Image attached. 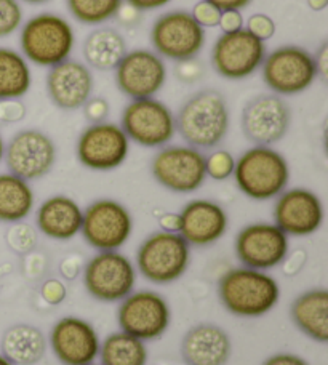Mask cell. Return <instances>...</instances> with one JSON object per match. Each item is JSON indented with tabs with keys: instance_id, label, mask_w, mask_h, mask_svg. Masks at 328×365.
<instances>
[{
	"instance_id": "obj_1",
	"label": "cell",
	"mask_w": 328,
	"mask_h": 365,
	"mask_svg": "<svg viewBox=\"0 0 328 365\" xmlns=\"http://www.w3.org/2000/svg\"><path fill=\"white\" fill-rule=\"evenodd\" d=\"M220 302L227 312L242 319H258L271 312L280 299L277 279L266 271L235 268L218 282Z\"/></svg>"
},
{
	"instance_id": "obj_2",
	"label": "cell",
	"mask_w": 328,
	"mask_h": 365,
	"mask_svg": "<svg viewBox=\"0 0 328 365\" xmlns=\"http://www.w3.org/2000/svg\"><path fill=\"white\" fill-rule=\"evenodd\" d=\"M175 120L176 132L188 146L212 149L226 138L231 115L225 95L218 90L207 88L188 98Z\"/></svg>"
},
{
	"instance_id": "obj_3",
	"label": "cell",
	"mask_w": 328,
	"mask_h": 365,
	"mask_svg": "<svg viewBox=\"0 0 328 365\" xmlns=\"http://www.w3.org/2000/svg\"><path fill=\"white\" fill-rule=\"evenodd\" d=\"M235 185L252 200H271L285 191L290 165L271 146H253L235 159Z\"/></svg>"
},
{
	"instance_id": "obj_4",
	"label": "cell",
	"mask_w": 328,
	"mask_h": 365,
	"mask_svg": "<svg viewBox=\"0 0 328 365\" xmlns=\"http://www.w3.org/2000/svg\"><path fill=\"white\" fill-rule=\"evenodd\" d=\"M19 45L26 61L42 68H53L69 60L76 45V34L63 16L41 13L23 26Z\"/></svg>"
},
{
	"instance_id": "obj_5",
	"label": "cell",
	"mask_w": 328,
	"mask_h": 365,
	"mask_svg": "<svg viewBox=\"0 0 328 365\" xmlns=\"http://www.w3.org/2000/svg\"><path fill=\"white\" fill-rule=\"evenodd\" d=\"M191 264V245L180 232L157 231L143 240L136 252V271L157 285L173 284Z\"/></svg>"
},
{
	"instance_id": "obj_6",
	"label": "cell",
	"mask_w": 328,
	"mask_h": 365,
	"mask_svg": "<svg viewBox=\"0 0 328 365\" xmlns=\"http://www.w3.org/2000/svg\"><path fill=\"white\" fill-rule=\"evenodd\" d=\"M135 263L119 250L98 252L83 266V285L101 303H121L136 287Z\"/></svg>"
},
{
	"instance_id": "obj_7",
	"label": "cell",
	"mask_w": 328,
	"mask_h": 365,
	"mask_svg": "<svg viewBox=\"0 0 328 365\" xmlns=\"http://www.w3.org/2000/svg\"><path fill=\"white\" fill-rule=\"evenodd\" d=\"M117 322L122 331L138 340L155 341L167 334L172 322V309L160 293L133 290L121 302Z\"/></svg>"
},
{
	"instance_id": "obj_8",
	"label": "cell",
	"mask_w": 328,
	"mask_h": 365,
	"mask_svg": "<svg viewBox=\"0 0 328 365\" xmlns=\"http://www.w3.org/2000/svg\"><path fill=\"white\" fill-rule=\"evenodd\" d=\"M82 236L98 252L121 250L133 232V217L114 199H98L85 208Z\"/></svg>"
},
{
	"instance_id": "obj_9",
	"label": "cell",
	"mask_w": 328,
	"mask_h": 365,
	"mask_svg": "<svg viewBox=\"0 0 328 365\" xmlns=\"http://www.w3.org/2000/svg\"><path fill=\"white\" fill-rule=\"evenodd\" d=\"M121 127L130 141L143 148L167 146L176 133L172 109L154 96L131 100L122 113Z\"/></svg>"
},
{
	"instance_id": "obj_10",
	"label": "cell",
	"mask_w": 328,
	"mask_h": 365,
	"mask_svg": "<svg viewBox=\"0 0 328 365\" xmlns=\"http://www.w3.org/2000/svg\"><path fill=\"white\" fill-rule=\"evenodd\" d=\"M205 38V29L197 24L191 13L183 10L163 13L150 29V42L155 53L176 63L199 55Z\"/></svg>"
},
{
	"instance_id": "obj_11",
	"label": "cell",
	"mask_w": 328,
	"mask_h": 365,
	"mask_svg": "<svg viewBox=\"0 0 328 365\" xmlns=\"http://www.w3.org/2000/svg\"><path fill=\"white\" fill-rule=\"evenodd\" d=\"M150 172L168 191L191 194L207 180L205 155L193 146H163L150 162Z\"/></svg>"
},
{
	"instance_id": "obj_12",
	"label": "cell",
	"mask_w": 328,
	"mask_h": 365,
	"mask_svg": "<svg viewBox=\"0 0 328 365\" xmlns=\"http://www.w3.org/2000/svg\"><path fill=\"white\" fill-rule=\"evenodd\" d=\"M262 81L275 95H298L317 79L314 55L303 47L285 45L266 55Z\"/></svg>"
},
{
	"instance_id": "obj_13",
	"label": "cell",
	"mask_w": 328,
	"mask_h": 365,
	"mask_svg": "<svg viewBox=\"0 0 328 365\" xmlns=\"http://www.w3.org/2000/svg\"><path fill=\"white\" fill-rule=\"evenodd\" d=\"M130 140L113 122L90 123L77 140V159L95 172H111L127 160Z\"/></svg>"
},
{
	"instance_id": "obj_14",
	"label": "cell",
	"mask_w": 328,
	"mask_h": 365,
	"mask_svg": "<svg viewBox=\"0 0 328 365\" xmlns=\"http://www.w3.org/2000/svg\"><path fill=\"white\" fill-rule=\"evenodd\" d=\"M266 42L252 32L240 29L218 37L212 50V64L216 73L229 81L250 77L266 58Z\"/></svg>"
},
{
	"instance_id": "obj_15",
	"label": "cell",
	"mask_w": 328,
	"mask_h": 365,
	"mask_svg": "<svg viewBox=\"0 0 328 365\" xmlns=\"http://www.w3.org/2000/svg\"><path fill=\"white\" fill-rule=\"evenodd\" d=\"M4 160L10 173L26 181H36L53 168L56 146L53 140L41 130H21L5 146Z\"/></svg>"
},
{
	"instance_id": "obj_16",
	"label": "cell",
	"mask_w": 328,
	"mask_h": 365,
	"mask_svg": "<svg viewBox=\"0 0 328 365\" xmlns=\"http://www.w3.org/2000/svg\"><path fill=\"white\" fill-rule=\"evenodd\" d=\"M234 250L245 268L269 271L284 262L290 252V242L274 223H252L237 232Z\"/></svg>"
},
{
	"instance_id": "obj_17",
	"label": "cell",
	"mask_w": 328,
	"mask_h": 365,
	"mask_svg": "<svg viewBox=\"0 0 328 365\" xmlns=\"http://www.w3.org/2000/svg\"><path fill=\"white\" fill-rule=\"evenodd\" d=\"M292 109L280 95H257L242 109V132L255 146H272L284 140Z\"/></svg>"
},
{
	"instance_id": "obj_18",
	"label": "cell",
	"mask_w": 328,
	"mask_h": 365,
	"mask_svg": "<svg viewBox=\"0 0 328 365\" xmlns=\"http://www.w3.org/2000/svg\"><path fill=\"white\" fill-rule=\"evenodd\" d=\"M167 82V66L162 56L150 50L127 51L116 68V83L131 100L153 98Z\"/></svg>"
},
{
	"instance_id": "obj_19",
	"label": "cell",
	"mask_w": 328,
	"mask_h": 365,
	"mask_svg": "<svg viewBox=\"0 0 328 365\" xmlns=\"http://www.w3.org/2000/svg\"><path fill=\"white\" fill-rule=\"evenodd\" d=\"M275 199L277 200L274 205V225L287 236H311L324 225V204L311 189H285Z\"/></svg>"
},
{
	"instance_id": "obj_20",
	"label": "cell",
	"mask_w": 328,
	"mask_h": 365,
	"mask_svg": "<svg viewBox=\"0 0 328 365\" xmlns=\"http://www.w3.org/2000/svg\"><path fill=\"white\" fill-rule=\"evenodd\" d=\"M50 346L63 365H88L100 356L101 340L88 321L66 316L51 327Z\"/></svg>"
},
{
	"instance_id": "obj_21",
	"label": "cell",
	"mask_w": 328,
	"mask_h": 365,
	"mask_svg": "<svg viewBox=\"0 0 328 365\" xmlns=\"http://www.w3.org/2000/svg\"><path fill=\"white\" fill-rule=\"evenodd\" d=\"M180 234L189 245L208 247L218 242L229 227L227 212L208 199L188 202L180 212Z\"/></svg>"
},
{
	"instance_id": "obj_22",
	"label": "cell",
	"mask_w": 328,
	"mask_h": 365,
	"mask_svg": "<svg viewBox=\"0 0 328 365\" xmlns=\"http://www.w3.org/2000/svg\"><path fill=\"white\" fill-rule=\"evenodd\" d=\"M93 76L83 63L66 60L50 68L47 76V93L56 108L76 110L91 98Z\"/></svg>"
},
{
	"instance_id": "obj_23",
	"label": "cell",
	"mask_w": 328,
	"mask_h": 365,
	"mask_svg": "<svg viewBox=\"0 0 328 365\" xmlns=\"http://www.w3.org/2000/svg\"><path fill=\"white\" fill-rule=\"evenodd\" d=\"M231 354V338L216 324H197L183 336L181 357L186 365H226Z\"/></svg>"
},
{
	"instance_id": "obj_24",
	"label": "cell",
	"mask_w": 328,
	"mask_h": 365,
	"mask_svg": "<svg viewBox=\"0 0 328 365\" xmlns=\"http://www.w3.org/2000/svg\"><path fill=\"white\" fill-rule=\"evenodd\" d=\"M82 220V207L68 195H51L42 202L36 213L37 230L60 242L74 239L81 232Z\"/></svg>"
},
{
	"instance_id": "obj_25",
	"label": "cell",
	"mask_w": 328,
	"mask_h": 365,
	"mask_svg": "<svg viewBox=\"0 0 328 365\" xmlns=\"http://www.w3.org/2000/svg\"><path fill=\"white\" fill-rule=\"evenodd\" d=\"M290 317L297 329L317 343L328 341V290L309 289L293 299Z\"/></svg>"
},
{
	"instance_id": "obj_26",
	"label": "cell",
	"mask_w": 328,
	"mask_h": 365,
	"mask_svg": "<svg viewBox=\"0 0 328 365\" xmlns=\"http://www.w3.org/2000/svg\"><path fill=\"white\" fill-rule=\"evenodd\" d=\"M0 349L13 365H34L45 356L47 340L36 325L15 324L4 331Z\"/></svg>"
},
{
	"instance_id": "obj_27",
	"label": "cell",
	"mask_w": 328,
	"mask_h": 365,
	"mask_svg": "<svg viewBox=\"0 0 328 365\" xmlns=\"http://www.w3.org/2000/svg\"><path fill=\"white\" fill-rule=\"evenodd\" d=\"M127 51L125 38L113 28H98L83 42L85 61L100 71L116 69Z\"/></svg>"
},
{
	"instance_id": "obj_28",
	"label": "cell",
	"mask_w": 328,
	"mask_h": 365,
	"mask_svg": "<svg viewBox=\"0 0 328 365\" xmlns=\"http://www.w3.org/2000/svg\"><path fill=\"white\" fill-rule=\"evenodd\" d=\"M36 194L29 181L13 173H0V221L18 223L34 210Z\"/></svg>"
},
{
	"instance_id": "obj_29",
	"label": "cell",
	"mask_w": 328,
	"mask_h": 365,
	"mask_svg": "<svg viewBox=\"0 0 328 365\" xmlns=\"http://www.w3.org/2000/svg\"><path fill=\"white\" fill-rule=\"evenodd\" d=\"M32 83L31 68L19 51L0 47V101L21 100Z\"/></svg>"
},
{
	"instance_id": "obj_30",
	"label": "cell",
	"mask_w": 328,
	"mask_h": 365,
	"mask_svg": "<svg viewBox=\"0 0 328 365\" xmlns=\"http://www.w3.org/2000/svg\"><path fill=\"white\" fill-rule=\"evenodd\" d=\"M101 365H146L149 353L146 343L125 331H114L101 341Z\"/></svg>"
},
{
	"instance_id": "obj_31",
	"label": "cell",
	"mask_w": 328,
	"mask_h": 365,
	"mask_svg": "<svg viewBox=\"0 0 328 365\" xmlns=\"http://www.w3.org/2000/svg\"><path fill=\"white\" fill-rule=\"evenodd\" d=\"M122 0H68L71 15L82 24H103L116 18Z\"/></svg>"
},
{
	"instance_id": "obj_32",
	"label": "cell",
	"mask_w": 328,
	"mask_h": 365,
	"mask_svg": "<svg viewBox=\"0 0 328 365\" xmlns=\"http://www.w3.org/2000/svg\"><path fill=\"white\" fill-rule=\"evenodd\" d=\"M5 242L16 255H28V253L34 252L37 247V231L31 225L23 223V221L11 223L5 234Z\"/></svg>"
},
{
	"instance_id": "obj_33",
	"label": "cell",
	"mask_w": 328,
	"mask_h": 365,
	"mask_svg": "<svg viewBox=\"0 0 328 365\" xmlns=\"http://www.w3.org/2000/svg\"><path fill=\"white\" fill-rule=\"evenodd\" d=\"M235 158L226 151V149H218L205 158V173L215 181L229 180L234 175Z\"/></svg>"
},
{
	"instance_id": "obj_34",
	"label": "cell",
	"mask_w": 328,
	"mask_h": 365,
	"mask_svg": "<svg viewBox=\"0 0 328 365\" xmlns=\"http://www.w3.org/2000/svg\"><path fill=\"white\" fill-rule=\"evenodd\" d=\"M23 24V9L18 0H0V38L11 36Z\"/></svg>"
},
{
	"instance_id": "obj_35",
	"label": "cell",
	"mask_w": 328,
	"mask_h": 365,
	"mask_svg": "<svg viewBox=\"0 0 328 365\" xmlns=\"http://www.w3.org/2000/svg\"><path fill=\"white\" fill-rule=\"evenodd\" d=\"M191 15L197 21V24H200L203 29L216 28V26L220 24V19H221V11L216 9V6H213L212 4L205 2V0L195 4Z\"/></svg>"
},
{
	"instance_id": "obj_36",
	"label": "cell",
	"mask_w": 328,
	"mask_h": 365,
	"mask_svg": "<svg viewBox=\"0 0 328 365\" xmlns=\"http://www.w3.org/2000/svg\"><path fill=\"white\" fill-rule=\"evenodd\" d=\"M247 31L252 32L255 37L260 38V41L266 42L271 37H274L275 24L272 21V18L262 15V13H257V15H252L250 19H248Z\"/></svg>"
},
{
	"instance_id": "obj_37",
	"label": "cell",
	"mask_w": 328,
	"mask_h": 365,
	"mask_svg": "<svg viewBox=\"0 0 328 365\" xmlns=\"http://www.w3.org/2000/svg\"><path fill=\"white\" fill-rule=\"evenodd\" d=\"M41 295L43 298V302L50 304V306H58L61 304L66 297H68V289L63 280L60 279H47L41 287Z\"/></svg>"
},
{
	"instance_id": "obj_38",
	"label": "cell",
	"mask_w": 328,
	"mask_h": 365,
	"mask_svg": "<svg viewBox=\"0 0 328 365\" xmlns=\"http://www.w3.org/2000/svg\"><path fill=\"white\" fill-rule=\"evenodd\" d=\"M109 113H111L109 103L101 96L90 98V100L83 104L85 119H87L90 123L106 122Z\"/></svg>"
},
{
	"instance_id": "obj_39",
	"label": "cell",
	"mask_w": 328,
	"mask_h": 365,
	"mask_svg": "<svg viewBox=\"0 0 328 365\" xmlns=\"http://www.w3.org/2000/svg\"><path fill=\"white\" fill-rule=\"evenodd\" d=\"M203 73V64L200 61H197L195 58H191V60H185V61H178L175 66V74L181 82L185 83H194L199 79H202Z\"/></svg>"
},
{
	"instance_id": "obj_40",
	"label": "cell",
	"mask_w": 328,
	"mask_h": 365,
	"mask_svg": "<svg viewBox=\"0 0 328 365\" xmlns=\"http://www.w3.org/2000/svg\"><path fill=\"white\" fill-rule=\"evenodd\" d=\"M26 117V106L19 100L0 101V122L15 123Z\"/></svg>"
},
{
	"instance_id": "obj_41",
	"label": "cell",
	"mask_w": 328,
	"mask_h": 365,
	"mask_svg": "<svg viewBox=\"0 0 328 365\" xmlns=\"http://www.w3.org/2000/svg\"><path fill=\"white\" fill-rule=\"evenodd\" d=\"M307 262V253L304 250H294L293 253L288 252V255L285 257L284 262L280 263L282 266V272L285 274L287 277H294L304 269V264Z\"/></svg>"
},
{
	"instance_id": "obj_42",
	"label": "cell",
	"mask_w": 328,
	"mask_h": 365,
	"mask_svg": "<svg viewBox=\"0 0 328 365\" xmlns=\"http://www.w3.org/2000/svg\"><path fill=\"white\" fill-rule=\"evenodd\" d=\"M218 26L222 29L225 34H227V32L240 31V29H244V16H242V13L239 10L222 11Z\"/></svg>"
},
{
	"instance_id": "obj_43",
	"label": "cell",
	"mask_w": 328,
	"mask_h": 365,
	"mask_svg": "<svg viewBox=\"0 0 328 365\" xmlns=\"http://www.w3.org/2000/svg\"><path fill=\"white\" fill-rule=\"evenodd\" d=\"M83 262L81 257L77 255H69L68 258L63 259V263L60 264V272L64 279L68 280H74L78 274L83 271Z\"/></svg>"
},
{
	"instance_id": "obj_44",
	"label": "cell",
	"mask_w": 328,
	"mask_h": 365,
	"mask_svg": "<svg viewBox=\"0 0 328 365\" xmlns=\"http://www.w3.org/2000/svg\"><path fill=\"white\" fill-rule=\"evenodd\" d=\"M262 365H309L307 361H304L303 357H299L297 354L292 353H277L269 356L267 359L262 362Z\"/></svg>"
},
{
	"instance_id": "obj_45",
	"label": "cell",
	"mask_w": 328,
	"mask_h": 365,
	"mask_svg": "<svg viewBox=\"0 0 328 365\" xmlns=\"http://www.w3.org/2000/svg\"><path fill=\"white\" fill-rule=\"evenodd\" d=\"M314 63H316L317 77H320L324 82L328 79V43H322V47L317 50L316 56H314Z\"/></svg>"
},
{
	"instance_id": "obj_46",
	"label": "cell",
	"mask_w": 328,
	"mask_h": 365,
	"mask_svg": "<svg viewBox=\"0 0 328 365\" xmlns=\"http://www.w3.org/2000/svg\"><path fill=\"white\" fill-rule=\"evenodd\" d=\"M116 18H119L121 23L125 26H136L141 18V11L136 10L135 6H131L130 4L121 5V9H119V11H117Z\"/></svg>"
},
{
	"instance_id": "obj_47",
	"label": "cell",
	"mask_w": 328,
	"mask_h": 365,
	"mask_svg": "<svg viewBox=\"0 0 328 365\" xmlns=\"http://www.w3.org/2000/svg\"><path fill=\"white\" fill-rule=\"evenodd\" d=\"M159 225H160V231L165 232H180V213H172L167 212L163 213L159 218Z\"/></svg>"
},
{
	"instance_id": "obj_48",
	"label": "cell",
	"mask_w": 328,
	"mask_h": 365,
	"mask_svg": "<svg viewBox=\"0 0 328 365\" xmlns=\"http://www.w3.org/2000/svg\"><path fill=\"white\" fill-rule=\"evenodd\" d=\"M205 2L212 4L216 6L221 13L222 11H231V10H242L252 2V0H205Z\"/></svg>"
},
{
	"instance_id": "obj_49",
	"label": "cell",
	"mask_w": 328,
	"mask_h": 365,
	"mask_svg": "<svg viewBox=\"0 0 328 365\" xmlns=\"http://www.w3.org/2000/svg\"><path fill=\"white\" fill-rule=\"evenodd\" d=\"M170 2H172V0H127V4L135 6V9L140 11L162 9V6H165Z\"/></svg>"
},
{
	"instance_id": "obj_50",
	"label": "cell",
	"mask_w": 328,
	"mask_h": 365,
	"mask_svg": "<svg viewBox=\"0 0 328 365\" xmlns=\"http://www.w3.org/2000/svg\"><path fill=\"white\" fill-rule=\"evenodd\" d=\"M307 5L311 6L314 11H322L328 6V0H307Z\"/></svg>"
},
{
	"instance_id": "obj_51",
	"label": "cell",
	"mask_w": 328,
	"mask_h": 365,
	"mask_svg": "<svg viewBox=\"0 0 328 365\" xmlns=\"http://www.w3.org/2000/svg\"><path fill=\"white\" fill-rule=\"evenodd\" d=\"M4 153H5V143L2 136H0V162L4 160Z\"/></svg>"
},
{
	"instance_id": "obj_52",
	"label": "cell",
	"mask_w": 328,
	"mask_h": 365,
	"mask_svg": "<svg viewBox=\"0 0 328 365\" xmlns=\"http://www.w3.org/2000/svg\"><path fill=\"white\" fill-rule=\"evenodd\" d=\"M23 2H28V4H34V5H37V4H45V2H48V0H23Z\"/></svg>"
},
{
	"instance_id": "obj_53",
	"label": "cell",
	"mask_w": 328,
	"mask_h": 365,
	"mask_svg": "<svg viewBox=\"0 0 328 365\" xmlns=\"http://www.w3.org/2000/svg\"><path fill=\"white\" fill-rule=\"evenodd\" d=\"M0 365H13L9 359H6V357H4L2 354H0Z\"/></svg>"
},
{
	"instance_id": "obj_54",
	"label": "cell",
	"mask_w": 328,
	"mask_h": 365,
	"mask_svg": "<svg viewBox=\"0 0 328 365\" xmlns=\"http://www.w3.org/2000/svg\"><path fill=\"white\" fill-rule=\"evenodd\" d=\"M88 365H96V364H88Z\"/></svg>"
}]
</instances>
